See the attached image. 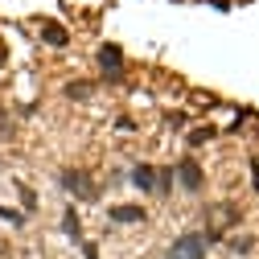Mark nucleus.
<instances>
[{
  "label": "nucleus",
  "mask_w": 259,
  "mask_h": 259,
  "mask_svg": "<svg viewBox=\"0 0 259 259\" xmlns=\"http://www.w3.org/2000/svg\"><path fill=\"white\" fill-rule=\"evenodd\" d=\"M132 185H136V189H148V193H169V189H173V169L136 165V169H132Z\"/></svg>",
  "instance_id": "nucleus-1"
},
{
  "label": "nucleus",
  "mask_w": 259,
  "mask_h": 259,
  "mask_svg": "<svg viewBox=\"0 0 259 259\" xmlns=\"http://www.w3.org/2000/svg\"><path fill=\"white\" fill-rule=\"evenodd\" d=\"M206 251H210V235H202V231H189L169 247V255H177V259H206Z\"/></svg>",
  "instance_id": "nucleus-2"
},
{
  "label": "nucleus",
  "mask_w": 259,
  "mask_h": 259,
  "mask_svg": "<svg viewBox=\"0 0 259 259\" xmlns=\"http://www.w3.org/2000/svg\"><path fill=\"white\" fill-rule=\"evenodd\" d=\"M62 185H66L74 198H82V202H95L99 198V189H95V181L82 173V169H62Z\"/></svg>",
  "instance_id": "nucleus-3"
},
{
  "label": "nucleus",
  "mask_w": 259,
  "mask_h": 259,
  "mask_svg": "<svg viewBox=\"0 0 259 259\" xmlns=\"http://www.w3.org/2000/svg\"><path fill=\"white\" fill-rule=\"evenodd\" d=\"M99 66H103V74H107V78H119V70H123V50H119L115 41L99 46Z\"/></svg>",
  "instance_id": "nucleus-4"
},
{
  "label": "nucleus",
  "mask_w": 259,
  "mask_h": 259,
  "mask_svg": "<svg viewBox=\"0 0 259 259\" xmlns=\"http://www.w3.org/2000/svg\"><path fill=\"white\" fill-rule=\"evenodd\" d=\"M177 181H181V189H189V193L202 189V169H198V160H193V156H185L181 165H177Z\"/></svg>",
  "instance_id": "nucleus-5"
},
{
  "label": "nucleus",
  "mask_w": 259,
  "mask_h": 259,
  "mask_svg": "<svg viewBox=\"0 0 259 259\" xmlns=\"http://www.w3.org/2000/svg\"><path fill=\"white\" fill-rule=\"evenodd\" d=\"M41 41H46V46H54V50H62V46L70 41V33H66V29H62V25L46 21V25H41Z\"/></svg>",
  "instance_id": "nucleus-6"
},
{
  "label": "nucleus",
  "mask_w": 259,
  "mask_h": 259,
  "mask_svg": "<svg viewBox=\"0 0 259 259\" xmlns=\"http://www.w3.org/2000/svg\"><path fill=\"white\" fill-rule=\"evenodd\" d=\"M107 214H111V222H123V226L144 222V210H140V206H111Z\"/></svg>",
  "instance_id": "nucleus-7"
},
{
  "label": "nucleus",
  "mask_w": 259,
  "mask_h": 259,
  "mask_svg": "<svg viewBox=\"0 0 259 259\" xmlns=\"http://www.w3.org/2000/svg\"><path fill=\"white\" fill-rule=\"evenodd\" d=\"M62 231H66L70 239H82V218L74 214V206H70L66 214H62Z\"/></svg>",
  "instance_id": "nucleus-8"
},
{
  "label": "nucleus",
  "mask_w": 259,
  "mask_h": 259,
  "mask_svg": "<svg viewBox=\"0 0 259 259\" xmlns=\"http://www.w3.org/2000/svg\"><path fill=\"white\" fill-rule=\"evenodd\" d=\"M21 206H25L29 214L37 210V193H33V189H25V185H21Z\"/></svg>",
  "instance_id": "nucleus-9"
},
{
  "label": "nucleus",
  "mask_w": 259,
  "mask_h": 259,
  "mask_svg": "<svg viewBox=\"0 0 259 259\" xmlns=\"http://www.w3.org/2000/svg\"><path fill=\"white\" fill-rule=\"evenodd\" d=\"M0 218H5L9 226H25V214H21V210H9V206L0 210Z\"/></svg>",
  "instance_id": "nucleus-10"
},
{
  "label": "nucleus",
  "mask_w": 259,
  "mask_h": 259,
  "mask_svg": "<svg viewBox=\"0 0 259 259\" xmlns=\"http://www.w3.org/2000/svg\"><path fill=\"white\" fill-rule=\"evenodd\" d=\"M214 136V127H193V132H189V144H206Z\"/></svg>",
  "instance_id": "nucleus-11"
},
{
  "label": "nucleus",
  "mask_w": 259,
  "mask_h": 259,
  "mask_svg": "<svg viewBox=\"0 0 259 259\" xmlns=\"http://www.w3.org/2000/svg\"><path fill=\"white\" fill-rule=\"evenodd\" d=\"M66 95H70V99H87L91 87H87V82H70V87H66Z\"/></svg>",
  "instance_id": "nucleus-12"
},
{
  "label": "nucleus",
  "mask_w": 259,
  "mask_h": 259,
  "mask_svg": "<svg viewBox=\"0 0 259 259\" xmlns=\"http://www.w3.org/2000/svg\"><path fill=\"white\" fill-rule=\"evenodd\" d=\"M251 181H255V189H259V160H251Z\"/></svg>",
  "instance_id": "nucleus-13"
},
{
  "label": "nucleus",
  "mask_w": 259,
  "mask_h": 259,
  "mask_svg": "<svg viewBox=\"0 0 259 259\" xmlns=\"http://www.w3.org/2000/svg\"><path fill=\"white\" fill-rule=\"evenodd\" d=\"M0 66H5V54H0Z\"/></svg>",
  "instance_id": "nucleus-14"
},
{
  "label": "nucleus",
  "mask_w": 259,
  "mask_h": 259,
  "mask_svg": "<svg viewBox=\"0 0 259 259\" xmlns=\"http://www.w3.org/2000/svg\"><path fill=\"white\" fill-rule=\"evenodd\" d=\"M165 259H177V255H165Z\"/></svg>",
  "instance_id": "nucleus-15"
}]
</instances>
